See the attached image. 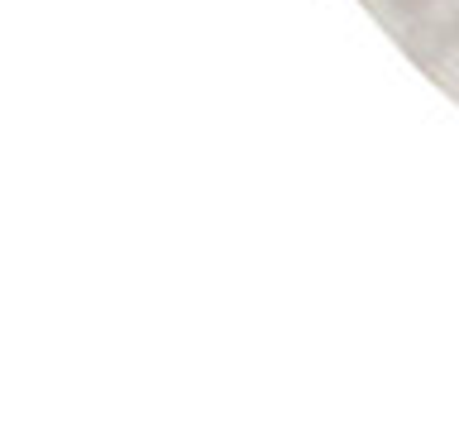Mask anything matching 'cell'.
Masks as SVG:
<instances>
[{"label":"cell","instance_id":"1","mask_svg":"<svg viewBox=\"0 0 459 431\" xmlns=\"http://www.w3.org/2000/svg\"><path fill=\"white\" fill-rule=\"evenodd\" d=\"M397 43L421 72H436L445 57L459 48L455 34H450V20H430V14H411V20L397 29Z\"/></svg>","mask_w":459,"mask_h":431},{"label":"cell","instance_id":"2","mask_svg":"<svg viewBox=\"0 0 459 431\" xmlns=\"http://www.w3.org/2000/svg\"><path fill=\"white\" fill-rule=\"evenodd\" d=\"M387 5H393L397 14H407V20H411V14H426L430 5H436V0H387Z\"/></svg>","mask_w":459,"mask_h":431},{"label":"cell","instance_id":"3","mask_svg":"<svg viewBox=\"0 0 459 431\" xmlns=\"http://www.w3.org/2000/svg\"><path fill=\"white\" fill-rule=\"evenodd\" d=\"M450 34H455V43H459V0H455V10H450Z\"/></svg>","mask_w":459,"mask_h":431}]
</instances>
